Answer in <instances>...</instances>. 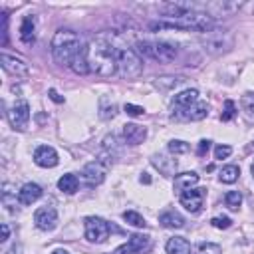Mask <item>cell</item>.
<instances>
[{
	"mask_svg": "<svg viewBox=\"0 0 254 254\" xmlns=\"http://www.w3.org/2000/svg\"><path fill=\"white\" fill-rule=\"evenodd\" d=\"M196 183H198V175H196L194 171H190V173H181V175H175V190H181V192H185V190L192 189Z\"/></svg>",
	"mask_w": 254,
	"mask_h": 254,
	"instance_id": "obj_21",
	"label": "cell"
},
{
	"mask_svg": "<svg viewBox=\"0 0 254 254\" xmlns=\"http://www.w3.org/2000/svg\"><path fill=\"white\" fill-rule=\"evenodd\" d=\"M250 171H252V177H254V165H252V169H250Z\"/></svg>",
	"mask_w": 254,
	"mask_h": 254,
	"instance_id": "obj_42",
	"label": "cell"
},
{
	"mask_svg": "<svg viewBox=\"0 0 254 254\" xmlns=\"http://www.w3.org/2000/svg\"><path fill=\"white\" fill-rule=\"evenodd\" d=\"M109 230H111V226L103 218H99V216H87L85 218V238L89 242H93V244L105 242L109 236Z\"/></svg>",
	"mask_w": 254,
	"mask_h": 254,
	"instance_id": "obj_7",
	"label": "cell"
},
{
	"mask_svg": "<svg viewBox=\"0 0 254 254\" xmlns=\"http://www.w3.org/2000/svg\"><path fill=\"white\" fill-rule=\"evenodd\" d=\"M204 196H206V189H189L185 192H181V204L190 212V214H198L202 210L204 204Z\"/></svg>",
	"mask_w": 254,
	"mask_h": 254,
	"instance_id": "obj_10",
	"label": "cell"
},
{
	"mask_svg": "<svg viewBox=\"0 0 254 254\" xmlns=\"http://www.w3.org/2000/svg\"><path fill=\"white\" fill-rule=\"evenodd\" d=\"M210 224L214 228H228L232 224V220L228 216H214V218H210Z\"/></svg>",
	"mask_w": 254,
	"mask_h": 254,
	"instance_id": "obj_35",
	"label": "cell"
},
{
	"mask_svg": "<svg viewBox=\"0 0 254 254\" xmlns=\"http://www.w3.org/2000/svg\"><path fill=\"white\" fill-rule=\"evenodd\" d=\"M107 169H109L107 163H103L101 159H95V161H91V163H87V165L83 167L81 175H83V179H85L87 185L95 187V185H101V183L105 181Z\"/></svg>",
	"mask_w": 254,
	"mask_h": 254,
	"instance_id": "obj_9",
	"label": "cell"
},
{
	"mask_svg": "<svg viewBox=\"0 0 254 254\" xmlns=\"http://www.w3.org/2000/svg\"><path fill=\"white\" fill-rule=\"evenodd\" d=\"M151 163H153V167L159 169L165 177H171V175H175V171H177V161H175V159H169L167 155H153V157H151Z\"/></svg>",
	"mask_w": 254,
	"mask_h": 254,
	"instance_id": "obj_19",
	"label": "cell"
},
{
	"mask_svg": "<svg viewBox=\"0 0 254 254\" xmlns=\"http://www.w3.org/2000/svg\"><path fill=\"white\" fill-rule=\"evenodd\" d=\"M121 44L107 34H101L97 38H93L87 46H85V54H87V64H89V71L101 75V77H111L117 73V48Z\"/></svg>",
	"mask_w": 254,
	"mask_h": 254,
	"instance_id": "obj_1",
	"label": "cell"
},
{
	"mask_svg": "<svg viewBox=\"0 0 254 254\" xmlns=\"http://www.w3.org/2000/svg\"><path fill=\"white\" fill-rule=\"evenodd\" d=\"M141 183H145V185H149V183H151V179H149V175H147V173H143V175H141Z\"/></svg>",
	"mask_w": 254,
	"mask_h": 254,
	"instance_id": "obj_40",
	"label": "cell"
},
{
	"mask_svg": "<svg viewBox=\"0 0 254 254\" xmlns=\"http://www.w3.org/2000/svg\"><path fill=\"white\" fill-rule=\"evenodd\" d=\"M196 101H198V91L196 89H185V91L175 95L173 105H175V111H183V109H189L190 105H194Z\"/></svg>",
	"mask_w": 254,
	"mask_h": 254,
	"instance_id": "obj_18",
	"label": "cell"
},
{
	"mask_svg": "<svg viewBox=\"0 0 254 254\" xmlns=\"http://www.w3.org/2000/svg\"><path fill=\"white\" fill-rule=\"evenodd\" d=\"M198 254H222V248L214 242H202L198 246Z\"/></svg>",
	"mask_w": 254,
	"mask_h": 254,
	"instance_id": "obj_33",
	"label": "cell"
},
{
	"mask_svg": "<svg viewBox=\"0 0 254 254\" xmlns=\"http://www.w3.org/2000/svg\"><path fill=\"white\" fill-rule=\"evenodd\" d=\"M151 250V238L145 234H131L125 244H121L113 254H147Z\"/></svg>",
	"mask_w": 254,
	"mask_h": 254,
	"instance_id": "obj_8",
	"label": "cell"
},
{
	"mask_svg": "<svg viewBox=\"0 0 254 254\" xmlns=\"http://www.w3.org/2000/svg\"><path fill=\"white\" fill-rule=\"evenodd\" d=\"M151 30H181V32H210L214 28V22L208 14L204 12H198L196 8L194 10H189L185 12L183 16L179 18H173V20H161V22H151L149 24Z\"/></svg>",
	"mask_w": 254,
	"mask_h": 254,
	"instance_id": "obj_2",
	"label": "cell"
},
{
	"mask_svg": "<svg viewBox=\"0 0 254 254\" xmlns=\"http://www.w3.org/2000/svg\"><path fill=\"white\" fill-rule=\"evenodd\" d=\"M58 153H56V149L54 147H50V145H40L36 151H34V163L38 165V167H44V169H52V167H56L58 165Z\"/></svg>",
	"mask_w": 254,
	"mask_h": 254,
	"instance_id": "obj_13",
	"label": "cell"
},
{
	"mask_svg": "<svg viewBox=\"0 0 254 254\" xmlns=\"http://www.w3.org/2000/svg\"><path fill=\"white\" fill-rule=\"evenodd\" d=\"M137 52L149 60L161 62V64H169L175 62L179 56V50L175 44L169 42H151V40H141L137 42Z\"/></svg>",
	"mask_w": 254,
	"mask_h": 254,
	"instance_id": "obj_4",
	"label": "cell"
},
{
	"mask_svg": "<svg viewBox=\"0 0 254 254\" xmlns=\"http://www.w3.org/2000/svg\"><path fill=\"white\" fill-rule=\"evenodd\" d=\"M169 151H171L173 155H183V153L189 151V143H185V141H181V139H173V141L169 143Z\"/></svg>",
	"mask_w": 254,
	"mask_h": 254,
	"instance_id": "obj_31",
	"label": "cell"
},
{
	"mask_svg": "<svg viewBox=\"0 0 254 254\" xmlns=\"http://www.w3.org/2000/svg\"><path fill=\"white\" fill-rule=\"evenodd\" d=\"M36 22H34V16H24V20H22V26H20V40L26 44V46H30V44H34V40H36Z\"/></svg>",
	"mask_w": 254,
	"mask_h": 254,
	"instance_id": "obj_20",
	"label": "cell"
},
{
	"mask_svg": "<svg viewBox=\"0 0 254 254\" xmlns=\"http://www.w3.org/2000/svg\"><path fill=\"white\" fill-rule=\"evenodd\" d=\"M48 93H50V99H52V101H56V103H62V101H64V97H60L56 89H50Z\"/></svg>",
	"mask_w": 254,
	"mask_h": 254,
	"instance_id": "obj_38",
	"label": "cell"
},
{
	"mask_svg": "<svg viewBox=\"0 0 254 254\" xmlns=\"http://www.w3.org/2000/svg\"><path fill=\"white\" fill-rule=\"evenodd\" d=\"M77 75H85V73H89V64H87V54H85V48L73 58V62H71V65H69Z\"/></svg>",
	"mask_w": 254,
	"mask_h": 254,
	"instance_id": "obj_25",
	"label": "cell"
},
{
	"mask_svg": "<svg viewBox=\"0 0 254 254\" xmlns=\"http://www.w3.org/2000/svg\"><path fill=\"white\" fill-rule=\"evenodd\" d=\"M125 111H127L129 115H133V117H139V115H143V113H145V109H143V107L133 105V103H125Z\"/></svg>",
	"mask_w": 254,
	"mask_h": 254,
	"instance_id": "obj_36",
	"label": "cell"
},
{
	"mask_svg": "<svg viewBox=\"0 0 254 254\" xmlns=\"http://www.w3.org/2000/svg\"><path fill=\"white\" fill-rule=\"evenodd\" d=\"M230 153H232V147L230 145H218L216 149H214V159H226V157H230Z\"/></svg>",
	"mask_w": 254,
	"mask_h": 254,
	"instance_id": "obj_34",
	"label": "cell"
},
{
	"mask_svg": "<svg viewBox=\"0 0 254 254\" xmlns=\"http://www.w3.org/2000/svg\"><path fill=\"white\" fill-rule=\"evenodd\" d=\"M8 236H10V228H8V224L4 222V224H2V238H0V240H2V242H6V240H8Z\"/></svg>",
	"mask_w": 254,
	"mask_h": 254,
	"instance_id": "obj_39",
	"label": "cell"
},
{
	"mask_svg": "<svg viewBox=\"0 0 254 254\" xmlns=\"http://www.w3.org/2000/svg\"><path fill=\"white\" fill-rule=\"evenodd\" d=\"M0 60H2V67L10 73V75H16V77H26L28 73H30V69H28V65L20 60V58H16V56H10V54H2L0 56Z\"/></svg>",
	"mask_w": 254,
	"mask_h": 254,
	"instance_id": "obj_14",
	"label": "cell"
},
{
	"mask_svg": "<svg viewBox=\"0 0 254 254\" xmlns=\"http://www.w3.org/2000/svg\"><path fill=\"white\" fill-rule=\"evenodd\" d=\"M240 107H242V113H244L250 121H254V93H252V91H248V93L242 95Z\"/></svg>",
	"mask_w": 254,
	"mask_h": 254,
	"instance_id": "obj_28",
	"label": "cell"
},
{
	"mask_svg": "<svg viewBox=\"0 0 254 254\" xmlns=\"http://www.w3.org/2000/svg\"><path fill=\"white\" fill-rule=\"evenodd\" d=\"M83 40L73 30H58L52 38V56L60 65H71L73 58L83 50Z\"/></svg>",
	"mask_w": 254,
	"mask_h": 254,
	"instance_id": "obj_3",
	"label": "cell"
},
{
	"mask_svg": "<svg viewBox=\"0 0 254 254\" xmlns=\"http://www.w3.org/2000/svg\"><path fill=\"white\" fill-rule=\"evenodd\" d=\"M234 115H236V103H234L232 99H226V101H224V111H222L220 119H222V121H230Z\"/></svg>",
	"mask_w": 254,
	"mask_h": 254,
	"instance_id": "obj_32",
	"label": "cell"
},
{
	"mask_svg": "<svg viewBox=\"0 0 254 254\" xmlns=\"http://www.w3.org/2000/svg\"><path fill=\"white\" fill-rule=\"evenodd\" d=\"M165 248H167V254H190V244L183 236L169 238V242H167Z\"/></svg>",
	"mask_w": 254,
	"mask_h": 254,
	"instance_id": "obj_23",
	"label": "cell"
},
{
	"mask_svg": "<svg viewBox=\"0 0 254 254\" xmlns=\"http://www.w3.org/2000/svg\"><path fill=\"white\" fill-rule=\"evenodd\" d=\"M34 222L40 230H54L58 224V212L54 206H40L34 212Z\"/></svg>",
	"mask_w": 254,
	"mask_h": 254,
	"instance_id": "obj_12",
	"label": "cell"
},
{
	"mask_svg": "<svg viewBox=\"0 0 254 254\" xmlns=\"http://www.w3.org/2000/svg\"><path fill=\"white\" fill-rule=\"evenodd\" d=\"M224 204H226L230 210H238L240 204H242V194H240L238 190H230V192H226V196H224Z\"/></svg>",
	"mask_w": 254,
	"mask_h": 254,
	"instance_id": "obj_30",
	"label": "cell"
},
{
	"mask_svg": "<svg viewBox=\"0 0 254 254\" xmlns=\"http://www.w3.org/2000/svg\"><path fill=\"white\" fill-rule=\"evenodd\" d=\"M232 48V36L228 32L210 30L202 36V50L210 56H218L222 52H228Z\"/></svg>",
	"mask_w": 254,
	"mask_h": 254,
	"instance_id": "obj_6",
	"label": "cell"
},
{
	"mask_svg": "<svg viewBox=\"0 0 254 254\" xmlns=\"http://www.w3.org/2000/svg\"><path fill=\"white\" fill-rule=\"evenodd\" d=\"M58 187H60V190H64L67 194H73L77 190V187H79V181H77V177L73 173H67L58 181Z\"/></svg>",
	"mask_w": 254,
	"mask_h": 254,
	"instance_id": "obj_26",
	"label": "cell"
},
{
	"mask_svg": "<svg viewBox=\"0 0 254 254\" xmlns=\"http://www.w3.org/2000/svg\"><path fill=\"white\" fill-rule=\"evenodd\" d=\"M143 71V60L139 58V54L129 48V46H119L117 48V73L125 79H133L139 77Z\"/></svg>",
	"mask_w": 254,
	"mask_h": 254,
	"instance_id": "obj_5",
	"label": "cell"
},
{
	"mask_svg": "<svg viewBox=\"0 0 254 254\" xmlns=\"http://www.w3.org/2000/svg\"><path fill=\"white\" fill-rule=\"evenodd\" d=\"M208 113V105L206 101H196L194 105H190L189 109H183V111H175L173 117H179V119H190V121H200L204 119Z\"/></svg>",
	"mask_w": 254,
	"mask_h": 254,
	"instance_id": "obj_15",
	"label": "cell"
},
{
	"mask_svg": "<svg viewBox=\"0 0 254 254\" xmlns=\"http://www.w3.org/2000/svg\"><path fill=\"white\" fill-rule=\"evenodd\" d=\"M52 254H69V252H67V250H62V248H58V250H54Z\"/></svg>",
	"mask_w": 254,
	"mask_h": 254,
	"instance_id": "obj_41",
	"label": "cell"
},
{
	"mask_svg": "<svg viewBox=\"0 0 254 254\" xmlns=\"http://www.w3.org/2000/svg\"><path fill=\"white\" fill-rule=\"evenodd\" d=\"M208 149H210V141H208V139H202V141L198 143V149H196V155H198V157H204V155L208 153Z\"/></svg>",
	"mask_w": 254,
	"mask_h": 254,
	"instance_id": "obj_37",
	"label": "cell"
},
{
	"mask_svg": "<svg viewBox=\"0 0 254 254\" xmlns=\"http://www.w3.org/2000/svg\"><path fill=\"white\" fill-rule=\"evenodd\" d=\"M238 177H240V169H238L236 165H226V167H222V171L218 173V179H220V183H224V185H232Z\"/></svg>",
	"mask_w": 254,
	"mask_h": 254,
	"instance_id": "obj_27",
	"label": "cell"
},
{
	"mask_svg": "<svg viewBox=\"0 0 254 254\" xmlns=\"http://www.w3.org/2000/svg\"><path fill=\"white\" fill-rule=\"evenodd\" d=\"M117 115V103L109 95L99 97V117L101 119H113Z\"/></svg>",
	"mask_w": 254,
	"mask_h": 254,
	"instance_id": "obj_22",
	"label": "cell"
},
{
	"mask_svg": "<svg viewBox=\"0 0 254 254\" xmlns=\"http://www.w3.org/2000/svg\"><path fill=\"white\" fill-rule=\"evenodd\" d=\"M42 196V187L36 183H26L20 190H18V200L20 204H32Z\"/></svg>",
	"mask_w": 254,
	"mask_h": 254,
	"instance_id": "obj_17",
	"label": "cell"
},
{
	"mask_svg": "<svg viewBox=\"0 0 254 254\" xmlns=\"http://www.w3.org/2000/svg\"><path fill=\"white\" fill-rule=\"evenodd\" d=\"M159 222H161L165 228H183V226H185V218H183L179 212H173V210L163 212V214L159 216Z\"/></svg>",
	"mask_w": 254,
	"mask_h": 254,
	"instance_id": "obj_24",
	"label": "cell"
},
{
	"mask_svg": "<svg viewBox=\"0 0 254 254\" xmlns=\"http://www.w3.org/2000/svg\"><path fill=\"white\" fill-rule=\"evenodd\" d=\"M8 119H10V125L18 131H24L28 127V121H30V107L26 101H18L12 105V109L8 111Z\"/></svg>",
	"mask_w": 254,
	"mask_h": 254,
	"instance_id": "obj_11",
	"label": "cell"
},
{
	"mask_svg": "<svg viewBox=\"0 0 254 254\" xmlns=\"http://www.w3.org/2000/svg\"><path fill=\"white\" fill-rule=\"evenodd\" d=\"M123 220H125L127 224H131V226H137V228H145V226H147L145 218H143L139 212H135V210H125V212H123Z\"/></svg>",
	"mask_w": 254,
	"mask_h": 254,
	"instance_id": "obj_29",
	"label": "cell"
},
{
	"mask_svg": "<svg viewBox=\"0 0 254 254\" xmlns=\"http://www.w3.org/2000/svg\"><path fill=\"white\" fill-rule=\"evenodd\" d=\"M147 137V129L137 123H125L123 125V139L129 145H141Z\"/></svg>",
	"mask_w": 254,
	"mask_h": 254,
	"instance_id": "obj_16",
	"label": "cell"
}]
</instances>
